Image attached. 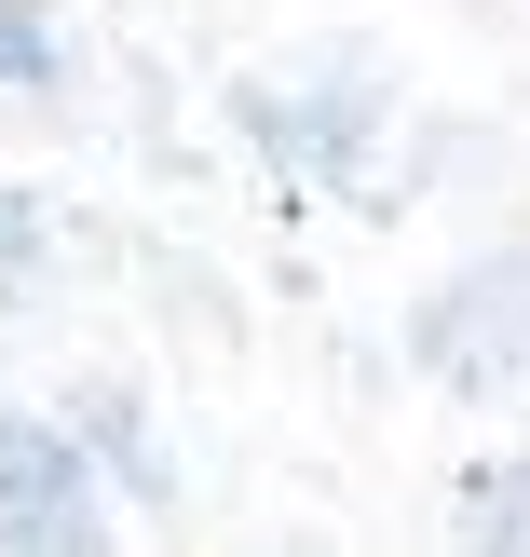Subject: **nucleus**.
I'll list each match as a JSON object with an SVG mask.
<instances>
[{"label": "nucleus", "mask_w": 530, "mask_h": 557, "mask_svg": "<svg viewBox=\"0 0 530 557\" xmlns=\"http://www.w3.org/2000/svg\"><path fill=\"white\" fill-rule=\"evenodd\" d=\"M0 82H54V27L27 0H0Z\"/></svg>", "instance_id": "20e7f679"}, {"label": "nucleus", "mask_w": 530, "mask_h": 557, "mask_svg": "<svg viewBox=\"0 0 530 557\" xmlns=\"http://www.w3.org/2000/svg\"><path fill=\"white\" fill-rule=\"evenodd\" d=\"M408 354L435 381H463V395H517L530 381V259H490L463 286H435L422 326H408Z\"/></svg>", "instance_id": "f03ea898"}, {"label": "nucleus", "mask_w": 530, "mask_h": 557, "mask_svg": "<svg viewBox=\"0 0 530 557\" xmlns=\"http://www.w3.org/2000/svg\"><path fill=\"white\" fill-rule=\"evenodd\" d=\"M463 557H530V462H477L463 476Z\"/></svg>", "instance_id": "7ed1b4c3"}, {"label": "nucleus", "mask_w": 530, "mask_h": 557, "mask_svg": "<svg viewBox=\"0 0 530 557\" xmlns=\"http://www.w3.org/2000/svg\"><path fill=\"white\" fill-rule=\"evenodd\" d=\"M0 557H109L82 449L54 422H27V408H0Z\"/></svg>", "instance_id": "f257e3e1"}]
</instances>
